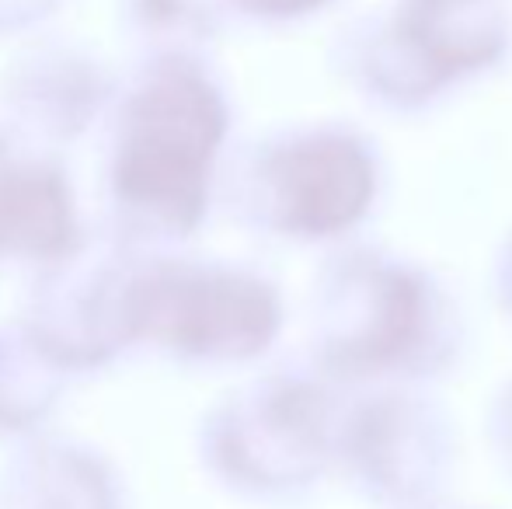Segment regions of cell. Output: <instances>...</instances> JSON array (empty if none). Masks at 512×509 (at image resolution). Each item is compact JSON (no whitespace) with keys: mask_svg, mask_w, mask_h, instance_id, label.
<instances>
[{"mask_svg":"<svg viewBox=\"0 0 512 509\" xmlns=\"http://www.w3.org/2000/svg\"><path fill=\"white\" fill-rule=\"evenodd\" d=\"M206 116L185 84H157L140 98L126 136L122 178L133 196L168 199L192 185L206 150Z\"/></svg>","mask_w":512,"mask_h":509,"instance_id":"1","label":"cell"}]
</instances>
